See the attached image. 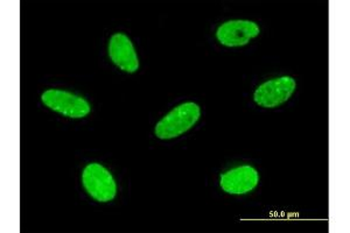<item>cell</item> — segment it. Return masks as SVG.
I'll return each mask as SVG.
<instances>
[{
    "label": "cell",
    "mask_w": 350,
    "mask_h": 233,
    "mask_svg": "<svg viewBox=\"0 0 350 233\" xmlns=\"http://www.w3.org/2000/svg\"><path fill=\"white\" fill-rule=\"evenodd\" d=\"M201 115L198 104L193 102L183 103L165 115L155 126L157 138L168 140L186 133L194 126Z\"/></svg>",
    "instance_id": "cell-1"
},
{
    "label": "cell",
    "mask_w": 350,
    "mask_h": 233,
    "mask_svg": "<svg viewBox=\"0 0 350 233\" xmlns=\"http://www.w3.org/2000/svg\"><path fill=\"white\" fill-rule=\"evenodd\" d=\"M82 183L88 194L100 203L112 201L117 194V184L111 173L96 162L84 168Z\"/></svg>",
    "instance_id": "cell-2"
},
{
    "label": "cell",
    "mask_w": 350,
    "mask_h": 233,
    "mask_svg": "<svg viewBox=\"0 0 350 233\" xmlns=\"http://www.w3.org/2000/svg\"><path fill=\"white\" fill-rule=\"evenodd\" d=\"M41 100L51 110L68 118H84L92 111V107L88 103V100L69 91L57 89L44 91L41 96Z\"/></svg>",
    "instance_id": "cell-3"
},
{
    "label": "cell",
    "mask_w": 350,
    "mask_h": 233,
    "mask_svg": "<svg viewBox=\"0 0 350 233\" xmlns=\"http://www.w3.org/2000/svg\"><path fill=\"white\" fill-rule=\"evenodd\" d=\"M297 89L295 79L288 76L270 79L260 84L255 91L254 99L259 107L275 109L286 103Z\"/></svg>",
    "instance_id": "cell-4"
},
{
    "label": "cell",
    "mask_w": 350,
    "mask_h": 233,
    "mask_svg": "<svg viewBox=\"0 0 350 233\" xmlns=\"http://www.w3.org/2000/svg\"><path fill=\"white\" fill-rule=\"evenodd\" d=\"M260 28L250 20H231L219 26L216 38L226 47H242L259 36Z\"/></svg>",
    "instance_id": "cell-5"
},
{
    "label": "cell",
    "mask_w": 350,
    "mask_h": 233,
    "mask_svg": "<svg viewBox=\"0 0 350 233\" xmlns=\"http://www.w3.org/2000/svg\"><path fill=\"white\" fill-rule=\"evenodd\" d=\"M109 56L123 72H133L139 69V59L133 44L124 33H116L109 41Z\"/></svg>",
    "instance_id": "cell-6"
},
{
    "label": "cell",
    "mask_w": 350,
    "mask_h": 233,
    "mask_svg": "<svg viewBox=\"0 0 350 233\" xmlns=\"http://www.w3.org/2000/svg\"><path fill=\"white\" fill-rule=\"evenodd\" d=\"M259 173L251 166H241L221 175L219 184L231 195H244L258 186Z\"/></svg>",
    "instance_id": "cell-7"
}]
</instances>
